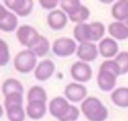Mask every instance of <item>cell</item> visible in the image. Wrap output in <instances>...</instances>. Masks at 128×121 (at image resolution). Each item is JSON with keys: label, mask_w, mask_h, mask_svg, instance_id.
I'll use <instances>...</instances> for the list:
<instances>
[{"label": "cell", "mask_w": 128, "mask_h": 121, "mask_svg": "<svg viewBox=\"0 0 128 121\" xmlns=\"http://www.w3.org/2000/svg\"><path fill=\"white\" fill-rule=\"evenodd\" d=\"M121 75V70L115 59L105 60L101 63L97 75L98 87L104 91H112L116 85L117 77Z\"/></svg>", "instance_id": "6da1fadb"}, {"label": "cell", "mask_w": 128, "mask_h": 121, "mask_svg": "<svg viewBox=\"0 0 128 121\" xmlns=\"http://www.w3.org/2000/svg\"><path fill=\"white\" fill-rule=\"evenodd\" d=\"M49 113L59 121H76L79 117V109L68 103L67 99L62 96L54 97L48 105Z\"/></svg>", "instance_id": "7a4b0ae2"}, {"label": "cell", "mask_w": 128, "mask_h": 121, "mask_svg": "<svg viewBox=\"0 0 128 121\" xmlns=\"http://www.w3.org/2000/svg\"><path fill=\"white\" fill-rule=\"evenodd\" d=\"M81 112L88 121H105L108 117V110L105 105L94 96H89L82 101Z\"/></svg>", "instance_id": "3957f363"}, {"label": "cell", "mask_w": 128, "mask_h": 121, "mask_svg": "<svg viewBox=\"0 0 128 121\" xmlns=\"http://www.w3.org/2000/svg\"><path fill=\"white\" fill-rule=\"evenodd\" d=\"M37 64V56L30 49H25L18 52L14 58V68L23 74L30 73Z\"/></svg>", "instance_id": "277c9868"}, {"label": "cell", "mask_w": 128, "mask_h": 121, "mask_svg": "<svg viewBox=\"0 0 128 121\" xmlns=\"http://www.w3.org/2000/svg\"><path fill=\"white\" fill-rule=\"evenodd\" d=\"M77 45L72 38L60 37L54 40L52 45L53 53L58 57H68L77 51Z\"/></svg>", "instance_id": "5b68a950"}, {"label": "cell", "mask_w": 128, "mask_h": 121, "mask_svg": "<svg viewBox=\"0 0 128 121\" xmlns=\"http://www.w3.org/2000/svg\"><path fill=\"white\" fill-rule=\"evenodd\" d=\"M92 68L91 66L83 61H76L72 64L70 68L71 77L77 83H86L92 78Z\"/></svg>", "instance_id": "8992f818"}, {"label": "cell", "mask_w": 128, "mask_h": 121, "mask_svg": "<svg viewBox=\"0 0 128 121\" xmlns=\"http://www.w3.org/2000/svg\"><path fill=\"white\" fill-rule=\"evenodd\" d=\"M3 5H5L14 14L20 17L28 16L34 7V1L32 0H4Z\"/></svg>", "instance_id": "52a82bcc"}, {"label": "cell", "mask_w": 128, "mask_h": 121, "mask_svg": "<svg viewBox=\"0 0 128 121\" xmlns=\"http://www.w3.org/2000/svg\"><path fill=\"white\" fill-rule=\"evenodd\" d=\"M39 36L40 34L37 32V30L30 25H22L18 27L16 31V37L18 41L21 45L27 47V49H29L33 45V43Z\"/></svg>", "instance_id": "ba28073f"}, {"label": "cell", "mask_w": 128, "mask_h": 121, "mask_svg": "<svg viewBox=\"0 0 128 121\" xmlns=\"http://www.w3.org/2000/svg\"><path fill=\"white\" fill-rule=\"evenodd\" d=\"M64 95L67 100L77 103V102L83 101L87 98L86 97L87 89L81 83L72 82V83H69L68 85H66V87L64 89Z\"/></svg>", "instance_id": "9c48e42d"}, {"label": "cell", "mask_w": 128, "mask_h": 121, "mask_svg": "<svg viewBox=\"0 0 128 121\" xmlns=\"http://www.w3.org/2000/svg\"><path fill=\"white\" fill-rule=\"evenodd\" d=\"M0 10V29L5 32H12L16 30L18 26L17 15L12 11L7 10L3 4H1Z\"/></svg>", "instance_id": "30bf717a"}, {"label": "cell", "mask_w": 128, "mask_h": 121, "mask_svg": "<svg viewBox=\"0 0 128 121\" xmlns=\"http://www.w3.org/2000/svg\"><path fill=\"white\" fill-rule=\"evenodd\" d=\"M76 54H77V57L80 59V61L88 63V62L94 61L98 57L99 50L95 43L86 42V43L79 44Z\"/></svg>", "instance_id": "8fae6325"}, {"label": "cell", "mask_w": 128, "mask_h": 121, "mask_svg": "<svg viewBox=\"0 0 128 121\" xmlns=\"http://www.w3.org/2000/svg\"><path fill=\"white\" fill-rule=\"evenodd\" d=\"M68 17L62 10L55 9L50 11L47 16V24L53 30H61L67 25Z\"/></svg>", "instance_id": "7c38bea8"}, {"label": "cell", "mask_w": 128, "mask_h": 121, "mask_svg": "<svg viewBox=\"0 0 128 121\" xmlns=\"http://www.w3.org/2000/svg\"><path fill=\"white\" fill-rule=\"evenodd\" d=\"M55 71V64L50 59L42 60L34 70V76L38 81L48 80Z\"/></svg>", "instance_id": "4fadbf2b"}, {"label": "cell", "mask_w": 128, "mask_h": 121, "mask_svg": "<svg viewBox=\"0 0 128 121\" xmlns=\"http://www.w3.org/2000/svg\"><path fill=\"white\" fill-rule=\"evenodd\" d=\"M98 50H99V54L103 58H112L118 55L117 53H118L119 47L117 42L113 38L105 37L99 42Z\"/></svg>", "instance_id": "5bb4252c"}, {"label": "cell", "mask_w": 128, "mask_h": 121, "mask_svg": "<svg viewBox=\"0 0 128 121\" xmlns=\"http://www.w3.org/2000/svg\"><path fill=\"white\" fill-rule=\"evenodd\" d=\"M108 32L112 38L117 40H125L128 38V19L122 22L114 21L109 24Z\"/></svg>", "instance_id": "9a60e30c"}, {"label": "cell", "mask_w": 128, "mask_h": 121, "mask_svg": "<svg viewBox=\"0 0 128 121\" xmlns=\"http://www.w3.org/2000/svg\"><path fill=\"white\" fill-rule=\"evenodd\" d=\"M25 110H26V115L30 119L33 120L41 119L47 112L46 102H42V101L28 102Z\"/></svg>", "instance_id": "2e32d148"}, {"label": "cell", "mask_w": 128, "mask_h": 121, "mask_svg": "<svg viewBox=\"0 0 128 121\" xmlns=\"http://www.w3.org/2000/svg\"><path fill=\"white\" fill-rule=\"evenodd\" d=\"M6 115L9 121H24L26 117V110H24L23 104H11L4 106Z\"/></svg>", "instance_id": "e0dca14e"}, {"label": "cell", "mask_w": 128, "mask_h": 121, "mask_svg": "<svg viewBox=\"0 0 128 121\" xmlns=\"http://www.w3.org/2000/svg\"><path fill=\"white\" fill-rule=\"evenodd\" d=\"M112 17L119 22L128 19V0H119L115 2L111 8Z\"/></svg>", "instance_id": "ac0fdd59"}, {"label": "cell", "mask_w": 128, "mask_h": 121, "mask_svg": "<svg viewBox=\"0 0 128 121\" xmlns=\"http://www.w3.org/2000/svg\"><path fill=\"white\" fill-rule=\"evenodd\" d=\"M73 35L76 41L81 43L91 42V29L90 24L87 23H79L73 29Z\"/></svg>", "instance_id": "d6986e66"}, {"label": "cell", "mask_w": 128, "mask_h": 121, "mask_svg": "<svg viewBox=\"0 0 128 121\" xmlns=\"http://www.w3.org/2000/svg\"><path fill=\"white\" fill-rule=\"evenodd\" d=\"M112 102L120 108H128V87H119L112 91Z\"/></svg>", "instance_id": "ffe728a7"}, {"label": "cell", "mask_w": 128, "mask_h": 121, "mask_svg": "<svg viewBox=\"0 0 128 121\" xmlns=\"http://www.w3.org/2000/svg\"><path fill=\"white\" fill-rule=\"evenodd\" d=\"M29 49L31 51H33L37 57H44L49 52L50 44H49L48 39L45 36L40 35Z\"/></svg>", "instance_id": "44dd1931"}, {"label": "cell", "mask_w": 128, "mask_h": 121, "mask_svg": "<svg viewBox=\"0 0 128 121\" xmlns=\"http://www.w3.org/2000/svg\"><path fill=\"white\" fill-rule=\"evenodd\" d=\"M24 88L21 82L15 78H8L2 84V93L4 96L11 93H21L23 94Z\"/></svg>", "instance_id": "7402d4cb"}, {"label": "cell", "mask_w": 128, "mask_h": 121, "mask_svg": "<svg viewBox=\"0 0 128 121\" xmlns=\"http://www.w3.org/2000/svg\"><path fill=\"white\" fill-rule=\"evenodd\" d=\"M27 101L28 102H33V101L46 102L47 101V93H46L45 89L38 85L32 86L27 93Z\"/></svg>", "instance_id": "603a6c76"}, {"label": "cell", "mask_w": 128, "mask_h": 121, "mask_svg": "<svg viewBox=\"0 0 128 121\" xmlns=\"http://www.w3.org/2000/svg\"><path fill=\"white\" fill-rule=\"evenodd\" d=\"M60 6L62 8V11H64L68 16H70L76 13L80 9L82 4L79 0H61Z\"/></svg>", "instance_id": "cb8c5ba5"}, {"label": "cell", "mask_w": 128, "mask_h": 121, "mask_svg": "<svg viewBox=\"0 0 128 121\" xmlns=\"http://www.w3.org/2000/svg\"><path fill=\"white\" fill-rule=\"evenodd\" d=\"M90 29H91V42H96V41H101L102 37L105 34V27L104 25L99 22H92L90 23Z\"/></svg>", "instance_id": "d4e9b609"}, {"label": "cell", "mask_w": 128, "mask_h": 121, "mask_svg": "<svg viewBox=\"0 0 128 121\" xmlns=\"http://www.w3.org/2000/svg\"><path fill=\"white\" fill-rule=\"evenodd\" d=\"M89 16H90V10L86 6L82 5L76 13H74L73 15L68 16V18L72 22H75V23L79 24V23H84V21H86L89 18Z\"/></svg>", "instance_id": "484cf974"}, {"label": "cell", "mask_w": 128, "mask_h": 121, "mask_svg": "<svg viewBox=\"0 0 128 121\" xmlns=\"http://www.w3.org/2000/svg\"><path fill=\"white\" fill-rule=\"evenodd\" d=\"M115 61L120 67L121 75L128 73V51H121L118 53V55L115 57Z\"/></svg>", "instance_id": "4316f807"}, {"label": "cell", "mask_w": 128, "mask_h": 121, "mask_svg": "<svg viewBox=\"0 0 128 121\" xmlns=\"http://www.w3.org/2000/svg\"><path fill=\"white\" fill-rule=\"evenodd\" d=\"M10 61V53L8 44L5 40L0 39V66L4 67Z\"/></svg>", "instance_id": "83f0119b"}, {"label": "cell", "mask_w": 128, "mask_h": 121, "mask_svg": "<svg viewBox=\"0 0 128 121\" xmlns=\"http://www.w3.org/2000/svg\"><path fill=\"white\" fill-rule=\"evenodd\" d=\"M23 104V94L21 93H11L4 96V106H8L11 104Z\"/></svg>", "instance_id": "f1b7e54d"}, {"label": "cell", "mask_w": 128, "mask_h": 121, "mask_svg": "<svg viewBox=\"0 0 128 121\" xmlns=\"http://www.w3.org/2000/svg\"><path fill=\"white\" fill-rule=\"evenodd\" d=\"M40 5L42 6V8L46 9V10H55L56 6L58 4H60V1L58 0H39Z\"/></svg>", "instance_id": "f546056e"}]
</instances>
